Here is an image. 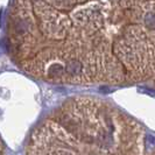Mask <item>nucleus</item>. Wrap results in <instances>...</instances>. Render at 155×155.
<instances>
[{"label": "nucleus", "instance_id": "nucleus-1", "mask_svg": "<svg viewBox=\"0 0 155 155\" xmlns=\"http://www.w3.org/2000/svg\"><path fill=\"white\" fill-rule=\"evenodd\" d=\"M145 25L148 29H155V13L149 12L145 15Z\"/></svg>", "mask_w": 155, "mask_h": 155}, {"label": "nucleus", "instance_id": "nucleus-2", "mask_svg": "<svg viewBox=\"0 0 155 155\" xmlns=\"http://www.w3.org/2000/svg\"><path fill=\"white\" fill-rule=\"evenodd\" d=\"M0 155H6V150H5V146L2 143V141L0 139Z\"/></svg>", "mask_w": 155, "mask_h": 155}]
</instances>
